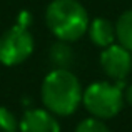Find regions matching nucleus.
Wrapping results in <instances>:
<instances>
[{"instance_id":"obj_4","label":"nucleus","mask_w":132,"mask_h":132,"mask_svg":"<svg viewBox=\"0 0 132 132\" xmlns=\"http://www.w3.org/2000/svg\"><path fill=\"white\" fill-rule=\"evenodd\" d=\"M35 42L29 27L13 23L0 35V64L5 67L20 65L32 55Z\"/></svg>"},{"instance_id":"obj_13","label":"nucleus","mask_w":132,"mask_h":132,"mask_svg":"<svg viewBox=\"0 0 132 132\" xmlns=\"http://www.w3.org/2000/svg\"><path fill=\"white\" fill-rule=\"evenodd\" d=\"M124 99H126V102L132 107V84H130L126 90H124Z\"/></svg>"},{"instance_id":"obj_8","label":"nucleus","mask_w":132,"mask_h":132,"mask_svg":"<svg viewBox=\"0 0 132 132\" xmlns=\"http://www.w3.org/2000/svg\"><path fill=\"white\" fill-rule=\"evenodd\" d=\"M48 60L54 69H72L75 64V54L70 47V42L57 40L48 48Z\"/></svg>"},{"instance_id":"obj_5","label":"nucleus","mask_w":132,"mask_h":132,"mask_svg":"<svg viewBox=\"0 0 132 132\" xmlns=\"http://www.w3.org/2000/svg\"><path fill=\"white\" fill-rule=\"evenodd\" d=\"M100 69L112 82L124 84L132 72V52L124 48L120 44H112L100 52Z\"/></svg>"},{"instance_id":"obj_1","label":"nucleus","mask_w":132,"mask_h":132,"mask_svg":"<svg viewBox=\"0 0 132 132\" xmlns=\"http://www.w3.org/2000/svg\"><path fill=\"white\" fill-rule=\"evenodd\" d=\"M82 94L84 89L70 69H52L40 87L44 107L57 117L72 116L82 104Z\"/></svg>"},{"instance_id":"obj_11","label":"nucleus","mask_w":132,"mask_h":132,"mask_svg":"<svg viewBox=\"0 0 132 132\" xmlns=\"http://www.w3.org/2000/svg\"><path fill=\"white\" fill-rule=\"evenodd\" d=\"M0 132H19V120L3 105H0Z\"/></svg>"},{"instance_id":"obj_6","label":"nucleus","mask_w":132,"mask_h":132,"mask_svg":"<svg viewBox=\"0 0 132 132\" xmlns=\"http://www.w3.org/2000/svg\"><path fill=\"white\" fill-rule=\"evenodd\" d=\"M19 132H60V122L47 109H29L19 120Z\"/></svg>"},{"instance_id":"obj_12","label":"nucleus","mask_w":132,"mask_h":132,"mask_svg":"<svg viewBox=\"0 0 132 132\" xmlns=\"http://www.w3.org/2000/svg\"><path fill=\"white\" fill-rule=\"evenodd\" d=\"M30 22H32V15H30V12H27V10H22V12L17 15V20H15V23L23 25V27H30Z\"/></svg>"},{"instance_id":"obj_3","label":"nucleus","mask_w":132,"mask_h":132,"mask_svg":"<svg viewBox=\"0 0 132 132\" xmlns=\"http://www.w3.org/2000/svg\"><path fill=\"white\" fill-rule=\"evenodd\" d=\"M82 104H84L85 110L95 119H112L122 110L124 104H126L124 84L112 80L94 82L87 89H84Z\"/></svg>"},{"instance_id":"obj_7","label":"nucleus","mask_w":132,"mask_h":132,"mask_svg":"<svg viewBox=\"0 0 132 132\" xmlns=\"http://www.w3.org/2000/svg\"><path fill=\"white\" fill-rule=\"evenodd\" d=\"M89 39L94 45L99 48H105L109 45L116 44V23L110 22L109 19L97 17V19L89 22Z\"/></svg>"},{"instance_id":"obj_9","label":"nucleus","mask_w":132,"mask_h":132,"mask_svg":"<svg viewBox=\"0 0 132 132\" xmlns=\"http://www.w3.org/2000/svg\"><path fill=\"white\" fill-rule=\"evenodd\" d=\"M116 42L132 52V9L120 13L116 22Z\"/></svg>"},{"instance_id":"obj_2","label":"nucleus","mask_w":132,"mask_h":132,"mask_svg":"<svg viewBox=\"0 0 132 132\" xmlns=\"http://www.w3.org/2000/svg\"><path fill=\"white\" fill-rule=\"evenodd\" d=\"M89 13L79 0H52L45 9V23L57 40L77 42L87 34Z\"/></svg>"},{"instance_id":"obj_10","label":"nucleus","mask_w":132,"mask_h":132,"mask_svg":"<svg viewBox=\"0 0 132 132\" xmlns=\"http://www.w3.org/2000/svg\"><path fill=\"white\" fill-rule=\"evenodd\" d=\"M75 132H110V129L105 126L104 120L95 119V117H87L77 124Z\"/></svg>"}]
</instances>
